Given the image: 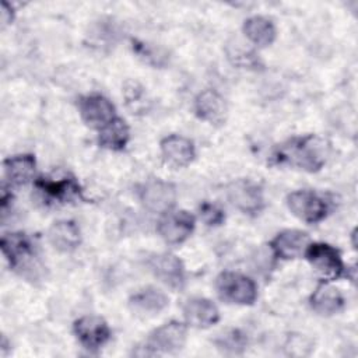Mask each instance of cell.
Segmentation results:
<instances>
[{"mask_svg": "<svg viewBox=\"0 0 358 358\" xmlns=\"http://www.w3.org/2000/svg\"><path fill=\"white\" fill-rule=\"evenodd\" d=\"M271 158L277 165H288L306 172H316L326 164V151L320 138L308 134L289 138L277 145Z\"/></svg>", "mask_w": 358, "mask_h": 358, "instance_id": "cell-1", "label": "cell"}, {"mask_svg": "<svg viewBox=\"0 0 358 358\" xmlns=\"http://www.w3.org/2000/svg\"><path fill=\"white\" fill-rule=\"evenodd\" d=\"M1 250L10 267L21 275L29 277V273L34 274V268H38L35 243L27 234L14 232L3 235Z\"/></svg>", "mask_w": 358, "mask_h": 358, "instance_id": "cell-2", "label": "cell"}, {"mask_svg": "<svg viewBox=\"0 0 358 358\" xmlns=\"http://www.w3.org/2000/svg\"><path fill=\"white\" fill-rule=\"evenodd\" d=\"M221 299L236 305H252L257 298V288L252 278L235 271H224L215 280Z\"/></svg>", "mask_w": 358, "mask_h": 358, "instance_id": "cell-3", "label": "cell"}, {"mask_svg": "<svg viewBox=\"0 0 358 358\" xmlns=\"http://www.w3.org/2000/svg\"><path fill=\"white\" fill-rule=\"evenodd\" d=\"M303 255L306 256L315 271L326 281L337 280L345 273V266L343 263L340 252L329 243H309Z\"/></svg>", "mask_w": 358, "mask_h": 358, "instance_id": "cell-4", "label": "cell"}, {"mask_svg": "<svg viewBox=\"0 0 358 358\" xmlns=\"http://www.w3.org/2000/svg\"><path fill=\"white\" fill-rule=\"evenodd\" d=\"M287 206L296 218L308 224L322 221L329 211L327 201L320 194L306 189L289 193L287 197Z\"/></svg>", "mask_w": 358, "mask_h": 358, "instance_id": "cell-5", "label": "cell"}, {"mask_svg": "<svg viewBox=\"0 0 358 358\" xmlns=\"http://www.w3.org/2000/svg\"><path fill=\"white\" fill-rule=\"evenodd\" d=\"M227 196L231 204L245 214H257L264 206L262 187L250 179H238L229 183Z\"/></svg>", "mask_w": 358, "mask_h": 358, "instance_id": "cell-6", "label": "cell"}, {"mask_svg": "<svg viewBox=\"0 0 358 358\" xmlns=\"http://www.w3.org/2000/svg\"><path fill=\"white\" fill-rule=\"evenodd\" d=\"M186 343V327L179 322L165 323L152 330L147 338V348L154 352L172 354L183 348Z\"/></svg>", "mask_w": 358, "mask_h": 358, "instance_id": "cell-7", "label": "cell"}, {"mask_svg": "<svg viewBox=\"0 0 358 358\" xmlns=\"http://www.w3.org/2000/svg\"><path fill=\"white\" fill-rule=\"evenodd\" d=\"M194 229V217L187 211L165 213L158 221L157 231L159 236L169 245H179L185 242Z\"/></svg>", "mask_w": 358, "mask_h": 358, "instance_id": "cell-8", "label": "cell"}, {"mask_svg": "<svg viewBox=\"0 0 358 358\" xmlns=\"http://www.w3.org/2000/svg\"><path fill=\"white\" fill-rule=\"evenodd\" d=\"M78 110L83 120L95 129H102L116 117L113 103L101 94L81 96L78 101Z\"/></svg>", "mask_w": 358, "mask_h": 358, "instance_id": "cell-9", "label": "cell"}, {"mask_svg": "<svg viewBox=\"0 0 358 358\" xmlns=\"http://www.w3.org/2000/svg\"><path fill=\"white\" fill-rule=\"evenodd\" d=\"M74 334L78 341L91 351L99 350L110 337L108 323L99 316H83L74 322Z\"/></svg>", "mask_w": 358, "mask_h": 358, "instance_id": "cell-10", "label": "cell"}, {"mask_svg": "<svg viewBox=\"0 0 358 358\" xmlns=\"http://www.w3.org/2000/svg\"><path fill=\"white\" fill-rule=\"evenodd\" d=\"M176 187L164 180H150L140 190V200L152 213H168L176 203Z\"/></svg>", "mask_w": 358, "mask_h": 358, "instance_id": "cell-11", "label": "cell"}, {"mask_svg": "<svg viewBox=\"0 0 358 358\" xmlns=\"http://www.w3.org/2000/svg\"><path fill=\"white\" fill-rule=\"evenodd\" d=\"M148 267L152 274L164 284L179 289L185 284V267L179 257L172 253H157L148 259Z\"/></svg>", "mask_w": 358, "mask_h": 358, "instance_id": "cell-12", "label": "cell"}, {"mask_svg": "<svg viewBox=\"0 0 358 358\" xmlns=\"http://www.w3.org/2000/svg\"><path fill=\"white\" fill-rule=\"evenodd\" d=\"M36 189L43 194L46 200L53 203H66L76 197H81V187L74 178L64 176L59 179L39 178L35 182Z\"/></svg>", "mask_w": 358, "mask_h": 358, "instance_id": "cell-13", "label": "cell"}, {"mask_svg": "<svg viewBox=\"0 0 358 358\" xmlns=\"http://www.w3.org/2000/svg\"><path fill=\"white\" fill-rule=\"evenodd\" d=\"M309 236L301 229H284L270 242L274 255L282 260H292L305 253Z\"/></svg>", "mask_w": 358, "mask_h": 358, "instance_id": "cell-14", "label": "cell"}, {"mask_svg": "<svg viewBox=\"0 0 358 358\" xmlns=\"http://www.w3.org/2000/svg\"><path fill=\"white\" fill-rule=\"evenodd\" d=\"M194 112L201 120L210 124H222L227 119L228 106L217 91L204 90L194 99Z\"/></svg>", "mask_w": 358, "mask_h": 358, "instance_id": "cell-15", "label": "cell"}, {"mask_svg": "<svg viewBox=\"0 0 358 358\" xmlns=\"http://www.w3.org/2000/svg\"><path fill=\"white\" fill-rule=\"evenodd\" d=\"M161 152L164 159L175 168L189 165L196 155L193 141L179 134H171L165 137L161 141Z\"/></svg>", "mask_w": 358, "mask_h": 358, "instance_id": "cell-16", "label": "cell"}, {"mask_svg": "<svg viewBox=\"0 0 358 358\" xmlns=\"http://www.w3.org/2000/svg\"><path fill=\"white\" fill-rule=\"evenodd\" d=\"M183 316L187 324L197 329H207L220 320L218 308L207 298H192L183 306Z\"/></svg>", "mask_w": 358, "mask_h": 358, "instance_id": "cell-17", "label": "cell"}, {"mask_svg": "<svg viewBox=\"0 0 358 358\" xmlns=\"http://www.w3.org/2000/svg\"><path fill=\"white\" fill-rule=\"evenodd\" d=\"M48 241L59 252H73L81 242L80 228L74 221L70 220L56 221L48 231Z\"/></svg>", "mask_w": 358, "mask_h": 358, "instance_id": "cell-18", "label": "cell"}, {"mask_svg": "<svg viewBox=\"0 0 358 358\" xmlns=\"http://www.w3.org/2000/svg\"><path fill=\"white\" fill-rule=\"evenodd\" d=\"M310 306L322 316H331L343 309L344 298L336 287L323 282L310 295Z\"/></svg>", "mask_w": 358, "mask_h": 358, "instance_id": "cell-19", "label": "cell"}, {"mask_svg": "<svg viewBox=\"0 0 358 358\" xmlns=\"http://www.w3.org/2000/svg\"><path fill=\"white\" fill-rule=\"evenodd\" d=\"M168 296L158 288L145 287L130 296V308L143 315H158L168 306Z\"/></svg>", "mask_w": 358, "mask_h": 358, "instance_id": "cell-20", "label": "cell"}, {"mask_svg": "<svg viewBox=\"0 0 358 358\" xmlns=\"http://www.w3.org/2000/svg\"><path fill=\"white\" fill-rule=\"evenodd\" d=\"M36 161L32 154H18L4 161V172L7 179L17 186L27 185L35 173Z\"/></svg>", "mask_w": 358, "mask_h": 358, "instance_id": "cell-21", "label": "cell"}, {"mask_svg": "<svg viewBox=\"0 0 358 358\" xmlns=\"http://www.w3.org/2000/svg\"><path fill=\"white\" fill-rule=\"evenodd\" d=\"M243 34L252 43L264 48L274 42L277 31L271 20L262 15H255L245 21Z\"/></svg>", "mask_w": 358, "mask_h": 358, "instance_id": "cell-22", "label": "cell"}, {"mask_svg": "<svg viewBox=\"0 0 358 358\" xmlns=\"http://www.w3.org/2000/svg\"><path fill=\"white\" fill-rule=\"evenodd\" d=\"M130 138V130L126 122L120 117H115L112 122L99 129L98 143L101 147L119 151L123 150Z\"/></svg>", "mask_w": 358, "mask_h": 358, "instance_id": "cell-23", "label": "cell"}, {"mask_svg": "<svg viewBox=\"0 0 358 358\" xmlns=\"http://www.w3.org/2000/svg\"><path fill=\"white\" fill-rule=\"evenodd\" d=\"M227 55L229 62L241 69H256L260 66L259 57L239 42L229 45L227 49Z\"/></svg>", "mask_w": 358, "mask_h": 358, "instance_id": "cell-24", "label": "cell"}, {"mask_svg": "<svg viewBox=\"0 0 358 358\" xmlns=\"http://www.w3.org/2000/svg\"><path fill=\"white\" fill-rule=\"evenodd\" d=\"M217 347L228 354H241L248 344L246 336L236 329H231L228 331H224L221 336L215 340Z\"/></svg>", "mask_w": 358, "mask_h": 358, "instance_id": "cell-25", "label": "cell"}, {"mask_svg": "<svg viewBox=\"0 0 358 358\" xmlns=\"http://www.w3.org/2000/svg\"><path fill=\"white\" fill-rule=\"evenodd\" d=\"M199 214H200V218L203 220V222L208 227L221 225L225 220V214H224L222 208L210 201H204L200 204Z\"/></svg>", "mask_w": 358, "mask_h": 358, "instance_id": "cell-26", "label": "cell"}, {"mask_svg": "<svg viewBox=\"0 0 358 358\" xmlns=\"http://www.w3.org/2000/svg\"><path fill=\"white\" fill-rule=\"evenodd\" d=\"M133 49L147 63H151L154 66H162L165 63V55H161L154 46H150L145 42L133 41Z\"/></svg>", "mask_w": 358, "mask_h": 358, "instance_id": "cell-27", "label": "cell"}, {"mask_svg": "<svg viewBox=\"0 0 358 358\" xmlns=\"http://www.w3.org/2000/svg\"><path fill=\"white\" fill-rule=\"evenodd\" d=\"M13 15H14L13 7L8 3L3 1L1 3V22H3V27L8 25L13 21Z\"/></svg>", "mask_w": 358, "mask_h": 358, "instance_id": "cell-28", "label": "cell"}]
</instances>
